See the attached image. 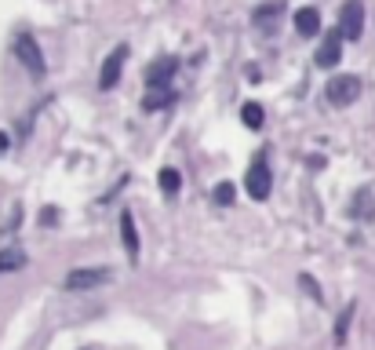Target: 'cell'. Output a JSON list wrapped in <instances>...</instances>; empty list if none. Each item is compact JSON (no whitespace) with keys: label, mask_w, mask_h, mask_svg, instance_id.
<instances>
[{"label":"cell","mask_w":375,"mask_h":350,"mask_svg":"<svg viewBox=\"0 0 375 350\" xmlns=\"http://www.w3.org/2000/svg\"><path fill=\"white\" fill-rule=\"evenodd\" d=\"M299 284H303V289H309V296H314L317 303H321V289H317V281H314V277H309V274H303V277H299Z\"/></svg>","instance_id":"ac0fdd59"},{"label":"cell","mask_w":375,"mask_h":350,"mask_svg":"<svg viewBox=\"0 0 375 350\" xmlns=\"http://www.w3.org/2000/svg\"><path fill=\"white\" fill-rule=\"evenodd\" d=\"M124 59H128V47H124V44H117V47H113V52L106 55V62H102V73H99V88H102V91L117 88V81H121V70H124Z\"/></svg>","instance_id":"5b68a950"},{"label":"cell","mask_w":375,"mask_h":350,"mask_svg":"<svg viewBox=\"0 0 375 350\" xmlns=\"http://www.w3.org/2000/svg\"><path fill=\"white\" fill-rule=\"evenodd\" d=\"M175 102V91L171 88H153V91H146V99H142V109H164Z\"/></svg>","instance_id":"8fae6325"},{"label":"cell","mask_w":375,"mask_h":350,"mask_svg":"<svg viewBox=\"0 0 375 350\" xmlns=\"http://www.w3.org/2000/svg\"><path fill=\"white\" fill-rule=\"evenodd\" d=\"M244 190H248V197L255 201H266L270 197V190H273V179H270V165H266V153H259L248 175H244Z\"/></svg>","instance_id":"6da1fadb"},{"label":"cell","mask_w":375,"mask_h":350,"mask_svg":"<svg viewBox=\"0 0 375 350\" xmlns=\"http://www.w3.org/2000/svg\"><path fill=\"white\" fill-rule=\"evenodd\" d=\"M314 59H317V66H321V70L335 66V62L342 59V33H339V29H332V33L321 40V47H317V55H314Z\"/></svg>","instance_id":"52a82bcc"},{"label":"cell","mask_w":375,"mask_h":350,"mask_svg":"<svg viewBox=\"0 0 375 350\" xmlns=\"http://www.w3.org/2000/svg\"><path fill=\"white\" fill-rule=\"evenodd\" d=\"M8 146H11V139H8V135H4V132H0V153H4V150H8Z\"/></svg>","instance_id":"ffe728a7"},{"label":"cell","mask_w":375,"mask_h":350,"mask_svg":"<svg viewBox=\"0 0 375 350\" xmlns=\"http://www.w3.org/2000/svg\"><path fill=\"white\" fill-rule=\"evenodd\" d=\"M15 55L22 59V66L29 70V73H37V77H44V52H40V44L29 37V33H19L15 37Z\"/></svg>","instance_id":"277c9868"},{"label":"cell","mask_w":375,"mask_h":350,"mask_svg":"<svg viewBox=\"0 0 375 350\" xmlns=\"http://www.w3.org/2000/svg\"><path fill=\"white\" fill-rule=\"evenodd\" d=\"M361 29H365V4L361 0H346L339 11V33L342 40H357L361 37Z\"/></svg>","instance_id":"3957f363"},{"label":"cell","mask_w":375,"mask_h":350,"mask_svg":"<svg viewBox=\"0 0 375 350\" xmlns=\"http://www.w3.org/2000/svg\"><path fill=\"white\" fill-rule=\"evenodd\" d=\"M240 121L248 124L252 132H259V128H263V121H266V114H263V106H259V102H244L240 106Z\"/></svg>","instance_id":"7c38bea8"},{"label":"cell","mask_w":375,"mask_h":350,"mask_svg":"<svg viewBox=\"0 0 375 350\" xmlns=\"http://www.w3.org/2000/svg\"><path fill=\"white\" fill-rule=\"evenodd\" d=\"M175 70H178V62L168 55V59H160V62H153V66L146 70V81H150V88H168Z\"/></svg>","instance_id":"ba28073f"},{"label":"cell","mask_w":375,"mask_h":350,"mask_svg":"<svg viewBox=\"0 0 375 350\" xmlns=\"http://www.w3.org/2000/svg\"><path fill=\"white\" fill-rule=\"evenodd\" d=\"M353 310H357V307L350 303L346 310L339 314V321H335V343H342V340H346V328H350V317H353Z\"/></svg>","instance_id":"e0dca14e"},{"label":"cell","mask_w":375,"mask_h":350,"mask_svg":"<svg viewBox=\"0 0 375 350\" xmlns=\"http://www.w3.org/2000/svg\"><path fill=\"white\" fill-rule=\"evenodd\" d=\"M296 29L303 37H314L317 29H321V11L317 8H299L296 11Z\"/></svg>","instance_id":"9c48e42d"},{"label":"cell","mask_w":375,"mask_h":350,"mask_svg":"<svg viewBox=\"0 0 375 350\" xmlns=\"http://www.w3.org/2000/svg\"><path fill=\"white\" fill-rule=\"evenodd\" d=\"M26 266V252L22 248H4L0 252V274L4 270H22Z\"/></svg>","instance_id":"4fadbf2b"},{"label":"cell","mask_w":375,"mask_h":350,"mask_svg":"<svg viewBox=\"0 0 375 350\" xmlns=\"http://www.w3.org/2000/svg\"><path fill=\"white\" fill-rule=\"evenodd\" d=\"M357 95H361V81H357L353 73H339L328 81V102L332 106H350V102H357Z\"/></svg>","instance_id":"7a4b0ae2"},{"label":"cell","mask_w":375,"mask_h":350,"mask_svg":"<svg viewBox=\"0 0 375 350\" xmlns=\"http://www.w3.org/2000/svg\"><path fill=\"white\" fill-rule=\"evenodd\" d=\"M106 281H109V270H70L66 289L70 292H84V289H95V284H106Z\"/></svg>","instance_id":"8992f818"},{"label":"cell","mask_w":375,"mask_h":350,"mask_svg":"<svg viewBox=\"0 0 375 350\" xmlns=\"http://www.w3.org/2000/svg\"><path fill=\"white\" fill-rule=\"evenodd\" d=\"M281 11H284V4L281 0H273V4H263V8H255V26H273L277 19H281Z\"/></svg>","instance_id":"5bb4252c"},{"label":"cell","mask_w":375,"mask_h":350,"mask_svg":"<svg viewBox=\"0 0 375 350\" xmlns=\"http://www.w3.org/2000/svg\"><path fill=\"white\" fill-rule=\"evenodd\" d=\"M353 204H357V208H353V215H368V190H361Z\"/></svg>","instance_id":"d6986e66"},{"label":"cell","mask_w":375,"mask_h":350,"mask_svg":"<svg viewBox=\"0 0 375 350\" xmlns=\"http://www.w3.org/2000/svg\"><path fill=\"white\" fill-rule=\"evenodd\" d=\"M157 179H160V190H164L168 197H175V194H178V186H183V175H178L175 168H160Z\"/></svg>","instance_id":"9a60e30c"},{"label":"cell","mask_w":375,"mask_h":350,"mask_svg":"<svg viewBox=\"0 0 375 350\" xmlns=\"http://www.w3.org/2000/svg\"><path fill=\"white\" fill-rule=\"evenodd\" d=\"M121 237H124V248L128 256H139V234H135V215L132 212H121Z\"/></svg>","instance_id":"30bf717a"},{"label":"cell","mask_w":375,"mask_h":350,"mask_svg":"<svg viewBox=\"0 0 375 350\" xmlns=\"http://www.w3.org/2000/svg\"><path fill=\"white\" fill-rule=\"evenodd\" d=\"M211 201H215V204H234L237 201V186L234 183H219L215 194H211Z\"/></svg>","instance_id":"2e32d148"}]
</instances>
